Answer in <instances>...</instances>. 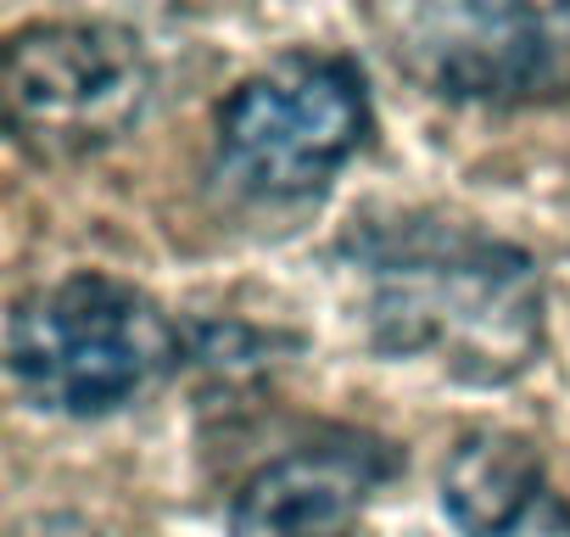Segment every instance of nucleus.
Listing matches in <instances>:
<instances>
[{"mask_svg": "<svg viewBox=\"0 0 570 537\" xmlns=\"http://www.w3.org/2000/svg\"><path fill=\"white\" fill-rule=\"evenodd\" d=\"M151 57L118 23H29L7 40L0 101L35 163H79L118 146L151 107Z\"/></svg>", "mask_w": 570, "mask_h": 537, "instance_id": "4", "label": "nucleus"}, {"mask_svg": "<svg viewBox=\"0 0 570 537\" xmlns=\"http://www.w3.org/2000/svg\"><path fill=\"white\" fill-rule=\"evenodd\" d=\"M370 129L375 107L358 62L336 51H285L224 96L213 163L240 196L303 202L364 152Z\"/></svg>", "mask_w": 570, "mask_h": 537, "instance_id": "3", "label": "nucleus"}, {"mask_svg": "<svg viewBox=\"0 0 570 537\" xmlns=\"http://www.w3.org/2000/svg\"><path fill=\"white\" fill-rule=\"evenodd\" d=\"M392 57L436 96L531 101L570 85L559 0H397Z\"/></svg>", "mask_w": 570, "mask_h": 537, "instance_id": "5", "label": "nucleus"}, {"mask_svg": "<svg viewBox=\"0 0 570 537\" xmlns=\"http://www.w3.org/2000/svg\"><path fill=\"white\" fill-rule=\"evenodd\" d=\"M498 537H570V504H564L559 492L542 487V492H537V498H531V504H525Z\"/></svg>", "mask_w": 570, "mask_h": 537, "instance_id": "8", "label": "nucleus"}, {"mask_svg": "<svg viewBox=\"0 0 570 537\" xmlns=\"http://www.w3.org/2000/svg\"><path fill=\"white\" fill-rule=\"evenodd\" d=\"M386 470L392 459L358 437L292 448L246 476L229 504V537H358V515Z\"/></svg>", "mask_w": 570, "mask_h": 537, "instance_id": "6", "label": "nucleus"}, {"mask_svg": "<svg viewBox=\"0 0 570 537\" xmlns=\"http://www.w3.org/2000/svg\"><path fill=\"white\" fill-rule=\"evenodd\" d=\"M179 364V325L135 281L79 268L23 292L7 314V370L23 403L101 420L146 398Z\"/></svg>", "mask_w": 570, "mask_h": 537, "instance_id": "2", "label": "nucleus"}, {"mask_svg": "<svg viewBox=\"0 0 570 537\" xmlns=\"http://www.w3.org/2000/svg\"><path fill=\"white\" fill-rule=\"evenodd\" d=\"M364 331L392 359H420L464 387L520 381L548 342V297L531 252L453 218H370L342 241Z\"/></svg>", "mask_w": 570, "mask_h": 537, "instance_id": "1", "label": "nucleus"}, {"mask_svg": "<svg viewBox=\"0 0 570 537\" xmlns=\"http://www.w3.org/2000/svg\"><path fill=\"white\" fill-rule=\"evenodd\" d=\"M542 459L520 431H470L442 465V515L459 526V537H498L537 492H542Z\"/></svg>", "mask_w": 570, "mask_h": 537, "instance_id": "7", "label": "nucleus"}]
</instances>
